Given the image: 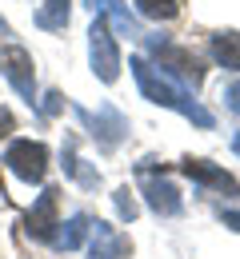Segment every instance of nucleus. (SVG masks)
<instances>
[{
	"label": "nucleus",
	"mask_w": 240,
	"mask_h": 259,
	"mask_svg": "<svg viewBox=\"0 0 240 259\" xmlns=\"http://www.w3.org/2000/svg\"><path fill=\"white\" fill-rule=\"evenodd\" d=\"M128 68H132V76H136L144 100H152V104H160V108H172V112L188 116V120H192V124H200V128H212V116H208L204 108L192 100V92H188L180 80H172L164 68H156L152 60H144V56H132Z\"/></svg>",
	"instance_id": "f257e3e1"
},
{
	"label": "nucleus",
	"mask_w": 240,
	"mask_h": 259,
	"mask_svg": "<svg viewBox=\"0 0 240 259\" xmlns=\"http://www.w3.org/2000/svg\"><path fill=\"white\" fill-rule=\"evenodd\" d=\"M148 52L156 56V68H164L172 80H180L188 92L200 88V80H204V64H200V56H196L192 48L172 44L168 36H148Z\"/></svg>",
	"instance_id": "f03ea898"
},
{
	"label": "nucleus",
	"mask_w": 240,
	"mask_h": 259,
	"mask_svg": "<svg viewBox=\"0 0 240 259\" xmlns=\"http://www.w3.org/2000/svg\"><path fill=\"white\" fill-rule=\"evenodd\" d=\"M88 60H92V72L100 76L104 84H112L120 76V48H116L112 28H108L104 16H96L92 28H88Z\"/></svg>",
	"instance_id": "7ed1b4c3"
},
{
	"label": "nucleus",
	"mask_w": 240,
	"mask_h": 259,
	"mask_svg": "<svg viewBox=\"0 0 240 259\" xmlns=\"http://www.w3.org/2000/svg\"><path fill=\"white\" fill-rule=\"evenodd\" d=\"M4 163L24 184H40L44 180V167H48V148L36 144V140H12L8 152H4Z\"/></svg>",
	"instance_id": "20e7f679"
},
{
	"label": "nucleus",
	"mask_w": 240,
	"mask_h": 259,
	"mask_svg": "<svg viewBox=\"0 0 240 259\" xmlns=\"http://www.w3.org/2000/svg\"><path fill=\"white\" fill-rule=\"evenodd\" d=\"M76 116H80V124H88V128H92V136H96V144H100L104 152H112V148L128 136V120H124L112 104H100V108H96V116H92V112H84V108H76Z\"/></svg>",
	"instance_id": "39448f33"
},
{
	"label": "nucleus",
	"mask_w": 240,
	"mask_h": 259,
	"mask_svg": "<svg viewBox=\"0 0 240 259\" xmlns=\"http://www.w3.org/2000/svg\"><path fill=\"white\" fill-rule=\"evenodd\" d=\"M0 72L8 76V84L20 92V96L32 104L36 100V76H32V56L20 48V44H4L0 48Z\"/></svg>",
	"instance_id": "423d86ee"
},
{
	"label": "nucleus",
	"mask_w": 240,
	"mask_h": 259,
	"mask_svg": "<svg viewBox=\"0 0 240 259\" xmlns=\"http://www.w3.org/2000/svg\"><path fill=\"white\" fill-rule=\"evenodd\" d=\"M144 176V199L156 215H180L184 211V199H180V188L164 180V176H152V171H140Z\"/></svg>",
	"instance_id": "0eeeda50"
},
{
	"label": "nucleus",
	"mask_w": 240,
	"mask_h": 259,
	"mask_svg": "<svg viewBox=\"0 0 240 259\" xmlns=\"http://www.w3.org/2000/svg\"><path fill=\"white\" fill-rule=\"evenodd\" d=\"M56 199H60L56 188H44V192H40L36 207L28 211V220H24L32 239H52V235H56V227H60V224H56Z\"/></svg>",
	"instance_id": "6e6552de"
},
{
	"label": "nucleus",
	"mask_w": 240,
	"mask_h": 259,
	"mask_svg": "<svg viewBox=\"0 0 240 259\" xmlns=\"http://www.w3.org/2000/svg\"><path fill=\"white\" fill-rule=\"evenodd\" d=\"M124 255H128V239L116 227L96 220L92 231H88V259H124Z\"/></svg>",
	"instance_id": "1a4fd4ad"
},
{
	"label": "nucleus",
	"mask_w": 240,
	"mask_h": 259,
	"mask_svg": "<svg viewBox=\"0 0 240 259\" xmlns=\"http://www.w3.org/2000/svg\"><path fill=\"white\" fill-rule=\"evenodd\" d=\"M180 171L188 176V180H196V184H204V188H216V192H228V195H240V184L224 171V167H212L208 160H184L180 163Z\"/></svg>",
	"instance_id": "9d476101"
},
{
	"label": "nucleus",
	"mask_w": 240,
	"mask_h": 259,
	"mask_svg": "<svg viewBox=\"0 0 240 259\" xmlns=\"http://www.w3.org/2000/svg\"><path fill=\"white\" fill-rule=\"evenodd\" d=\"M88 8H92L96 16H108L112 28H116L120 36H144V32H140V24H136V16L128 12L124 0H88Z\"/></svg>",
	"instance_id": "9b49d317"
},
{
	"label": "nucleus",
	"mask_w": 240,
	"mask_h": 259,
	"mask_svg": "<svg viewBox=\"0 0 240 259\" xmlns=\"http://www.w3.org/2000/svg\"><path fill=\"white\" fill-rule=\"evenodd\" d=\"M60 156H64V176H72L80 188H96V184H100V171H96V167H84V160L76 156V136L64 140Z\"/></svg>",
	"instance_id": "f8f14e48"
},
{
	"label": "nucleus",
	"mask_w": 240,
	"mask_h": 259,
	"mask_svg": "<svg viewBox=\"0 0 240 259\" xmlns=\"http://www.w3.org/2000/svg\"><path fill=\"white\" fill-rule=\"evenodd\" d=\"M212 60L228 72H240V32H216L212 36Z\"/></svg>",
	"instance_id": "ddd939ff"
},
{
	"label": "nucleus",
	"mask_w": 240,
	"mask_h": 259,
	"mask_svg": "<svg viewBox=\"0 0 240 259\" xmlns=\"http://www.w3.org/2000/svg\"><path fill=\"white\" fill-rule=\"evenodd\" d=\"M88 231H92V220H88L84 211H76L68 224H64L60 231H56V235H52V243H56L60 251H76V247L88 239Z\"/></svg>",
	"instance_id": "4468645a"
},
{
	"label": "nucleus",
	"mask_w": 240,
	"mask_h": 259,
	"mask_svg": "<svg viewBox=\"0 0 240 259\" xmlns=\"http://www.w3.org/2000/svg\"><path fill=\"white\" fill-rule=\"evenodd\" d=\"M64 24H68V0H44V8L36 12V28L60 32Z\"/></svg>",
	"instance_id": "2eb2a0df"
},
{
	"label": "nucleus",
	"mask_w": 240,
	"mask_h": 259,
	"mask_svg": "<svg viewBox=\"0 0 240 259\" xmlns=\"http://www.w3.org/2000/svg\"><path fill=\"white\" fill-rule=\"evenodd\" d=\"M136 12L148 20H172L180 12V0H136Z\"/></svg>",
	"instance_id": "dca6fc26"
},
{
	"label": "nucleus",
	"mask_w": 240,
	"mask_h": 259,
	"mask_svg": "<svg viewBox=\"0 0 240 259\" xmlns=\"http://www.w3.org/2000/svg\"><path fill=\"white\" fill-rule=\"evenodd\" d=\"M116 211H120V220H136V199H132V192H128V188H120V192H116Z\"/></svg>",
	"instance_id": "f3484780"
},
{
	"label": "nucleus",
	"mask_w": 240,
	"mask_h": 259,
	"mask_svg": "<svg viewBox=\"0 0 240 259\" xmlns=\"http://www.w3.org/2000/svg\"><path fill=\"white\" fill-rule=\"evenodd\" d=\"M224 104H228V108H232V112L240 116V80H236V84H228V88H224Z\"/></svg>",
	"instance_id": "a211bd4d"
},
{
	"label": "nucleus",
	"mask_w": 240,
	"mask_h": 259,
	"mask_svg": "<svg viewBox=\"0 0 240 259\" xmlns=\"http://www.w3.org/2000/svg\"><path fill=\"white\" fill-rule=\"evenodd\" d=\"M60 104H64V100H60V92H48V96H44V104H40V112H44V116H52V112H60Z\"/></svg>",
	"instance_id": "6ab92c4d"
},
{
	"label": "nucleus",
	"mask_w": 240,
	"mask_h": 259,
	"mask_svg": "<svg viewBox=\"0 0 240 259\" xmlns=\"http://www.w3.org/2000/svg\"><path fill=\"white\" fill-rule=\"evenodd\" d=\"M12 128H16V120H12V112H4V108H0V140H4V136H8Z\"/></svg>",
	"instance_id": "aec40b11"
},
{
	"label": "nucleus",
	"mask_w": 240,
	"mask_h": 259,
	"mask_svg": "<svg viewBox=\"0 0 240 259\" xmlns=\"http://www.w3.org/2000/svg\"><path fill=\"white\" fill-rule=\"evenodd\" d=\"M220 220H224V227L240 231V211H224V207H220Z\"/></svg>",
	"instance_id": "412c9836"
},
{
	"label": "nucleus",
	"mask_w": 240,
	"mask_h": 259,
	"mask_svg": "<svg viewBox=\"0 0 240 259\" xmlns=\"http://www.w3.org/2000/svg\"><path fill=\"white\" fill-rule=\"evenodd\" d=\"M232 152H236V156H240V132H236V136H232Z\"/></svg>",
	"instance_id": "4be33fe9"
},
{
	"label": "nucleus",
	"mask_w": 240,
	"mask_h": 259,
	"mask_svg": "<svg viewBox=\"0 0 240 259\" xmlns=\"http://www.w3.org/2000/svg\"><path fill=\"white\" fill-rule=\"evenodd\" d=\"M0 36H8V24H4V16H0Z\"/></svg>",
	"instance_id": "5701e85b"
}]
</instances>
